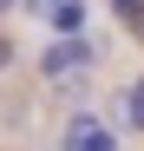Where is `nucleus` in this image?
<instances>
[{"mask_svg": "<svg viewBox=\"0 0 144 151\" xmlns=\"http://www.w3.org/2000/svg\"><path fill=\"white\" fill-rule=\"evenodd\" d=\"M7 7H13V0H0V13H7Z\"/></svg>", "mask_w": 144, "mask_h": 151, "instance_id": "nucleus-6", "label": "nucleus"}, {"mask_svg": "<svg viewBox=\"0 0 144 151\" xmlns=\"http://www.w3.org/2000/svg\"><path fill=\"white\" fill-rule=\"evenodd\" d=\"M13 59H20V53H13V40H7V33H0V72H7Z\"/></svg>", "mask_w": 144, "mask_h": 151, "instance_id": "nucleus-5", "label": "nucleus"}, {"mask_svg": "<svg viewBox=\"0 0 144 151\" xmlns=\"http://www.w3.org/2000/svg\"><path fill=\"white\" fill-rule=\"evenodd\" d=\"M118 112H125V125H131V132H144V79H131V86H125Z\"/></svg>", "mask_w": 144, "mask_h": 151, "instance_id": "nucleus-3", "label": "nucleus"}, {"mask_svg": "<svg viewBox=\"0 0 144 151\" xmlns=\"http://www.w3.org/2000/svg\"><path fill=\"white\" fill-rule=\"evenodd\" d=\"M111 7H118V20H125V27L144 40V0H111Z\"/></svg>", "mask_w": 144, "mask_h": 151, "instance_id": "nucleus-4", "label": "nucleus"}, {"mask_svg": "<svg viewBox=\"0 0 144 151\" xmlns=\"http://www.w3.org/2000/svg\"><path fill=\"white\" fill-rule=\"evenodd\" d=\"M92 59H98V46H92L85 33H79V40H53V46L39 53V79H46V86H79L85 72H92Z\"/></svg>", "mask_w": 144, "mask_h": 151, "instance_id": "nucleus-1", "label": "nucleus"}, {"mask_svg": "<svg viewBox=\"0 0 144 151\" xmlns=\"http://www.w3.org/2000/svg\"><path fill=\"white\" fill-rule=\"evenodd\" d=\"M59 145H66V151H125V145H118L92 112H72V125H66V138H59Z\"/></svg>", "mask_w": 144, "mask_h": 151, "instance_id": "nucleus-2", "label": "nucleus"}]
</instances>
